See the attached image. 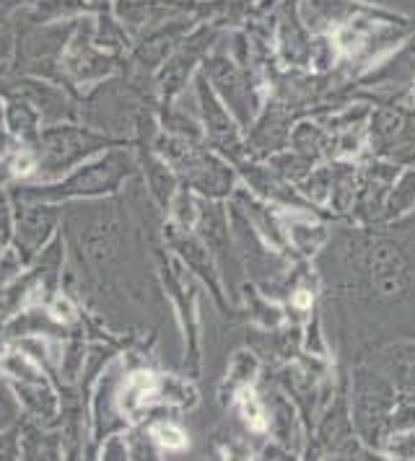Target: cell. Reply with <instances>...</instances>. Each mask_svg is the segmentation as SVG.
Wrapping results in <instances>:
<instances>
[{
    "label": "cell",
    "mask_w": 415,
    "mask_h": 461,
    "mask_svg": "<svg viewBox=\"0 0 415 461\" xmlns=\"http://www.w3.org/2000/svg\"><path fill=\"white\" fill-rule=\"evenodd\" d=\"M32 156H34V176L42 182H52L60 174L76 168L88 156L99 153L102 148L115 146L112 138H106L102 132H91L86 127L76 125H55L40 130L37 140L26 143Z\"/></svg>",
    "instance_id": "obj_2"
},
{
    "label": "cell",
    "mask_w": 415,
    "mask_h": 461,
    "mask_svg": "<svg viewBox=\"0 0 415 461\" xmlns=\"http://www.w3.org/2000/svg\"><path fill=\"white\" fill-rule=\"evenodd\" d=\"M16 254H19L21 265L32 262L42 252L44 241L52 236L55 223H58V210L52 208V203L44 200H21L16 205Z\"/></svg>",
    "instance_id": "obj_3"
},
{
    "label": "cell",
    "mask_w": 415,
    "mask_h": 461,
    "mask_svg": "<svg viewBox=\"0 0 415 461\" xmlns=\"http://www.w3.org/2000/svg\"><path fill=\"white\" fill-rule=\"evenodd\" d=\"M40 112L29 104L26 99H21V96H11V99H8L3 125L8 127V132H11L14 138H19L21 143L37 140V135H40Z\"/></svg>",
    "instance_id": "obj_5"
},
{
    "label": "cell",
    "mask_w": 415,
    "mask_h": 461,
    "mask_svg": "<svg viewBox=\"0 0 415 461\" xmlns=\"http://www.w3.org/2000/svg\"><path fill=\"white\" fill-rule=\"evenodd\" d=\"M156 433H159V440L166 443V446H182V443H185V438H177V436H182V433L174 430V428H166L164 425V428H159Z\"/></svg>",
    "instance_id": "obj_10"
},
{
    "label": "cell",
    "mask_w": 415,
    "mask_h": 461,
    "mask_svg": "<svg viewBox=\"0 0 415 461\" xmlns=\"http://www.w3.org/2000/svg\"><path fill=\"white\" fill-rule=\"evenodd\" d=\"M109 389H112V378L106 376L102 381V389H99V394H102V397H99V402H104V404H106V399L112 397V392H109ZM109 418H112V410H109V407L99 412V422H102V420H104L102 430H109V428H112V422H109Z\"/></svg>",
    "instance_id": "obj_8"
},
{
    "label": "cell",
    "mask_w": 415,
    "mask_h": 461,
    "mask_svg": "<svg viewBox=\"0 0 415 461\" xmlns=\"http://www.w3.org/2000/svg\"><path fill=\"white\" fill-rule=\"evenodd\" d=\"M16 394H19L21 404L34 415V418L50 420L58 412V402L52 389L47 386V381L42 376L40 371L32 374V376L16 378Z\"/></svg>",
    "instance_id": "obj_4"
},
{
    "label": "cell",
    "mask_w": 415,
    "mask_h": 461,
    "mask_svg": "<svg viewBox=\"0 0 415 461\" xmlns=\"http://www.w3.org/2000/svg\"><path fill=\"white\" fill-rule=\"evenodd\" d=\"M21 270V259L16 252H8L0 257V285H5L14 275Z\"/></svg>",
    "instance_id": "obj_7"
},
{
    "label": "cell",
    "mask_w": 415,
    "mask_h": 461,
    "mask_svg": "<svg viewBox=\"0 0 415 461\" xmlns=\"http://www.w3.org/2000/svg\"><path fill=\"white\" fill-rule=\"evenodd\" d=\"M5 146H8V140H5V135L0 132V156L5 153Z\"/></svg>",
    "instance_id": "obj_11"
},
{
    "label": "cell",
    "mask_w": 415,
    "mask_h": 461,
    "mask_svg": "<svg viewBox=\"0 0 415 461\" xmlns=\"http://www.w3.org/2000/svg\"><path fill=\"white\" fill-rule=\"evenodd\" d=\"M102 454L106 456V459H124V456H127V448H124L123 440L115 438V440H109V443L104 446Z\"/></svg>",
    "instance_id": "obj_9"
},
{
    "label": "cell",
    "mask_w": 415,
    "mask_h": 461,
    "mask_svg": "<svg viewBox=\"0 0 415 461\" xmlns=\"http://www.w3.org/2000/svg\"><path fill=\"white\" fill-rule=\"evenodd\" d=\"M3 117H5V104H0V127H3Z\"/></svg>",
    "instance_id": "obj_12"
},
{
    "label": "cell",
    "mask_w": 415,
    "mask_h": 461,
    "mask_svg": "<svg viewBox=\"0 0 415 461\" xmlns=\"http://www.w3.org/2000/svg\"><path fill=\"white\" fill-rule=\"evenodd\" d=\"M21 399L5 378H0V433L19 422Z\"/></svg>",
    "instance_id": "obj_6"
},
{
    "label": "cell",
    "mask_w": 415,
    "mask_h": 461,
    "mask_svg": "<svg viewBox=\"0 0 415 461\" xmlns=\"http://www.w3.org/2000/svg\"><path fill=\"white\" fill-rule=\"evenodd\" d=\"M130 174V156L115 148L99 156L97 161L70 171L60 182H44V185H26L14 189L16 200H44V203H60L73 197H99L120 187L124 176Z\"/></svg>",
    "instance_id": "obj_1"
}]
</instances>
